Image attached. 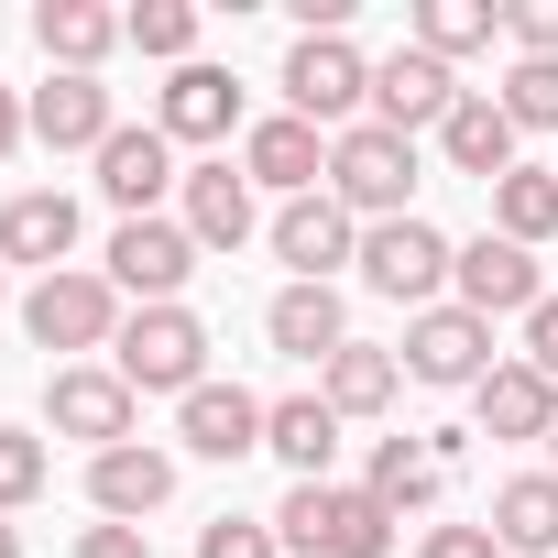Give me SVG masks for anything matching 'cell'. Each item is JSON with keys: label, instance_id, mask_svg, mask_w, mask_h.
<instances>
[{"label": "cell", "instance_id": "cell-1", "mask_svg": "<svg viewBox=\"0 0 558 558\" xmlns=\"http://www.w3.org/2000/svg\"><path fill=\"white\" fill-rule=\"evenodd\" d=\"M274 536H286V558H395L405 525H395L362 482H286Z\"/></svg>", "mask_w": 558, "mask_h": 558}, {"label": "cell", "instance_id": "cell-2", "mask_svg": "<svg viewBox=\"0 0 558 558\" xmlns=\"http://www.w3.org/2000/svg\"><path fill=\"white\" fill-rule=\"evenodd\" d=\"M121 286H110V274L99 263H66V274H34V286H23V340L34 351H66V362H88V351H110L121 340Z\"/></svg>", "mask_w": 558, "mask_h": 558}, {"label": "cell", "instance_id": "cell-3", "mask_svg": "<svg viewBox=\"0 0 558 558\" xmlns=\"http://www.w3.org/2000/svg\"><path fill=\"white\" fill-rule=\"evenodd\" d=\"M329 197L373 230V219H416V143L384 132V121H351L329 132Z\"/></svg>", "mask_w": 558, "mask_h": 558}, {"label": "cell", "instance_id": "cell-4", "mask_svg": "<svg viewBox=\"0 0 558 558\" xmlns=\"http://www.w3.org/2000/svg\"><path fill=\"white\" fill-rule=\"evenodd\" d=\"M110 373L132 384V395H197L208 384V318L197 307H132L121 318V340H110Z\"/></svg>", "mask_w": 558, "mask_h": 558}, {"label": "cell", "instance_id": "cell-5", "mask_svg": "<svg viewBox=\"0 0 558 558\" xmlns=\"http://www.w3.org/2000/svg\"><path fill=\"white\" fill-rule=\"evenodd\" d=\"M286 110L296 121H318V132H351V121H373V56L351 45V34H296L286 45Z\"/></svg>", "mask_w": 558, "mask_h": 558}, {"label": "cell", "instance_id": "cell-6", "mask_svg": "<svg viewBox=\"0 0 558 558\" xmlns=\"http://www.w3.org/2000/svg\"><path fill=\"white\" fill-rule=\"evenodd\" d=\"M449 263H460V241H449L438 219H373L351 274H362L373 296H395V307L416 318V307H449Z\"/></svg>", "mask_w": 558, "mask_h": 558}, {"label": "cell", "instance_id": "cell-7", "mask_svg": "<svg viewBox=\"0 0 558 558\" xmlns=\"http://www.w3.org/2000/svg\"><path fill=\"white\" fill-rule=\"evenodd\" d=\"M45 438H77L88 460H99V449H132V438H143V395H132L110 362H56V373H45Z\"/></svg>", "mask_w": 558, "mask_h": 558}, {"label": "cell", "instance_id": "cell-8", "mask_svg": "<svg viewBox=\"0 0 558 558\" xmlns=\"http://www.w3.org/2000/svg\"><path fill=\"white\" fill-rule=\"evenodd\" d=\"M197 263H208V252L186 241V219H121L110 252H99V274L121 286V307H186Z\"/></svg>", "mask_w": 558, "mask_h": 558}, {"label": "cell", "instance_id": "cell-9", "mask_svg": "<svg viewBox=\"0 0 558 558\" xmlns=\"http://www.w3.org/2000/svg\"><path fill=\"white\" fill-rule=\"evenodd\" d=\"M263 241H274V263H286V286H340V263H362V219L318 186V197H286L263 219Z\"/></svg>", "mask_w": 558, "mask_h": 558}, {"label": "cell", "instance_id": "cell-10", "mask_svg": "<svg viewBox=\"0 0 558 558\" xmlns=\"http://www.w3.org/2000/svg\"><path fill=\"white\" fill-rule=\"evenodd\" d=\"M395 362H405V384L471 395V384H482L504 351H493V318H471V307L449 296V307H416V318H405V351H395Z\"/></svg>", "mask_w": 558, "mask_h": 558}, {"label": "cell", "instance_id": "cell-11", "mask_svg": "<svg viewBox=\"0 0 558 558\" xmlns=\"http://www.w3.org/2000/svg\"><path fill=\"white\" fill-rule=\"evenodd\" d=\"M460 99H471V88H460V66H438L427 45H395V56L373 66V121H384V132H405V143H416V132L438 143V121H449Z\"/></svg>", "mask_w": 558, "mask_h": 558}, {"label": "cell", "instance_id": "cell-12", "mask_svg": "<svg viewBox=\"0 0 558 558\" xmlns=\"http://www.w3.org/2000/svg\"><path fill=\"white\" fill-rule=\"evenodd\" d=\"M241 175L286 208V197H318L329 186V132L318 121H296V110H263L252 132H241Z\"/></svg>", "mask_w": 558, "mask_h": 558}, {"label": "cell", "instance_id": "cell-13", "mask_svg": "<svg viewBox=\"0 0 558 558\" xmlns=\"http://www.w3.org/2000/svg\"><path fill=\"white\" fill-rule=\"evenodd\" d=\"M175 186H186V165H175V143H165L154 121H121V132L99 143V197H110L121 219H165Z\"/></svg>", "mask_w": 558, "mask_h": 558}, {"label": "cell", "instance_id": "cell-14", "mask_svg": "<svg viewBox=\"0 0 558 558\" xmlns=\"http://www.w3.org/2000/svg\"><path fill=\"white\" fill-rule=\"evenodd\" d=\"M449 296H460L471 318H525V307L547 296V274H536V252H525V241L482 230V241H460V263H449Z\"/></svg>", "mask_w": 558, "mask_h": 558}, {"label": "cell", "instance_id": "cell-15", "mask_svg": "<svg viewBox=\"0 0 558 558\" xmlns=\"http://www.w3.org/2000/svg\"><path fill=\"white\" fill-rule=\"evenodd\" d=\"M263 186L230 165V154H208V165H186V186H175V219H186V241L197 252H241L252 230H263V208H252Z\"/></svg>", "mask_w": 558, "mask_h": 558}, {"label": "cell", "instance_id": "cell-16", "mask_svg": "<svg viewBox=\"0 0 558 558\" xmlns=\"http://www.w3.org/2000/svg\"><path fill=\"white\" fill-rule=\"evenodd\" d=\"M263 416H274V405H263L252 384H219V373H208V384L175 405V449H186V460H252V449H263Z\"/></svg>", "mask_w": 558, "mask_h": 558}, {"label": "cell", "instance_id": "cell-17", "mask_svg": "<svg viewBox=\"0 0 558 558\" xmlns=\"http://www.w3.org/2000/svg\"><path fill=\"white\" fill-rule=\"evenodd\" d=\"M165 504H175V449L132 438V449H99V460H88V514H99V525H143V514H165Z\"/></svg>", "mask_w": 558, "mask_h": 558}, {"label": "cell", "instance_id": "cell-18", "mask_svg": "<svg viewBox=\"0 0 558 558\" xmlns=\"http://www.w3.org/2000/svg\"><path fill=\"white\" fill-rule=\"evenodd\" d=\"M34 45L56 77H99L132 45V12H110V0H34Z\"/></svg>", "mask_w": 558, "mask_h": 558}, {"label": "cell", "instance_id": "cell-19", "mask_svg": "<svg viewBox=\"0 0 558 558\" xmlns=\"http://www.w3.org/2000/svg\"><path fill=\"white\" fill-rule=\"evenodd\" d=\"M154 132H165V143H230V132H252V121H241V77L208 66V56L175 66L165 99H154Z\"/></svg>", "mask_w": 558, "mask_h": 558}, {"label": "cell", "instance_id": "cell-20", "mask_svg": "<svg viewBox=\"0 0 558 558\" xmlns=\"http://www.w3.org/2000/svg\"><path fill=\"white\" fill-rule=\"evenodd\" d=\"M23 110H34V143H45V154H88V165H99V143L121 132V99H110L99 77H56V66H45V88H34Z\"/></svg>", "mask_w": 558, "mask_h": 558}, {"label": "cell", "instance_id": "cell-21", "mask_svg": "<svg viewBox=\"0 0 558 558\" xmlns=\"http://www.w3.org/2000/svg\"><path fill=\"white\" fill-rule=\"evenodd\" d=\"M514 143H525V132H514V110H504L493 88H471V99L438 121V165H449V175H471V186H504V175L525 165Z\"/></svg>", "mask_w": 558, "mask_h": 558}, {"label": "cell", "instance_id": "cell-22", "mask_svg": "<svg viewBox=\"0 0 558 558\" xmlns=\"http://www.w3.org/2000/svg\"><path fill=\"white\" fill-rule=\"evenodd\" d=\"M66 252H77V197H66V186H23V197H0V263L66 274Z\"/></svg>", "mask_w": 558, "mask_h": 558}, {"label": "cell", "instance_id": "cell-23", "mask_svg": "<svg viewBox=\"0 0 558 558\" xmlns=\"http://www.w3.org/2000/svg\"><path fill=\"white\" fill-rule=\"evenodd\" d=\"M471 427H482V438H547V427H558V384H547L536 362H493V373L471 384Z\"/></svg>", "mask_w": 558, "mask_h": 558}, {"label": "cell", "instance_id": "cell-24", "mask_svg": "<svg viewBox=\"0 0 558 558\" xmlns=\"http://www.w3.org/2000/svg\"><path fill=\"white\" fill-rule=\"evenodd\" d=\"M263 340L286 351V362H329V351H351V307H340V286H274Z\"/></svg>", "mask_w": 558, "mask_h": 558}, {"label": "cell", "instance_id": "cell-25", "mask_svg": "<svg viewBox=\"0 0 558 558\" xmlns=\"http://www.w3.org/2000/svg\"><path fill=\"white\" fill-rule=\"evenodd\" d=\"M362 493H373V504L405 525V514H438V504H449V471H438V449H427V438H373Z\"/></svg>", "mask_w": 558, "mask_h": 558}, {"label": "cell", "instance_id": "cell-26", "mask_svg": "<svg viewBox=\"0 0 558 558\" xmlns=\"http://www.w3.org/2000/svg\"><path fill=\"white\" fill-rule=\"evenodd\" d=\"M263 449L286 460L296 482H340V471H329V460H340V405H329V395H274Z\"/></svg>", "mask_w": 558, "mask_h": 558}, {"label": "cell", "instance_id": "cell-27", "mask_svg": "<svg viewBox=\"0 0 558 558\" xmlns=\"http://www.w3.org/2000/svg\"><path fill=\"white\" fill-rule=\"evenodd\" d=\"M318 395L340 405V427H351V416H395V395H405V362H395L384 340H351V351H329V362H318Z\"/></svg>", "mask_w": 558, "mask_h": 558}, {"label": "cell", "instance_id": "cell-28", "mask_svg": "<svg viewBox=\"0 0 558 558\" xmlns=\"http://www.w3.org/2000/svg\"><path fill=\"white\" fill-rule=\"evenodd\" d=\"M482 525L504 536V558H558V471L493 482V514H482Z\"/></svg>", "mask_w": 558, "mask_h": 558}, {"label": "cell", "instance_id": "cell-29", "mask_svg": "<svg viewBox=\"0 0 558 558\" xmlns=\"http://www.w3.org/2000/svg\"><path fill=\"white\" fill-rule=\"evenodd\" d=\"M493 34H504V0H416V23H405V45H427L438 66L482 56Z\"/></svg>", "mask_w": 558, "mask_h": 558}, {"label": "cell", "instance_id": "cell-30", "mask_svg": "<svg viewBox=\"0 0 558 558\" xmlns=\"http://www.w3.org/2000/svg\"><path fill=\"white\" fill-rule=\"evenodd\" d=\"M493 230H504V241H525V252H536V241H558V165H514V175L493 186Z\"/></svg>", "mask_w": 558, "mask_h": 558}, {"label": "cell", "instance_id": "cell-31", "mask_svg": "<svg viewBox=\"0 0 558 558\" xmlns=\"http://www.w3.org/2000/svg\"><path fill=\"white\" fill-rule=\"evenodd\" d=\"M132 56L197 66V0H143V12H132Z\"/></svg>", "mask_w": 558, "mask_h": 558}, {"label": "cell", "instance_id": "cell-32", "mask_svg": "<svg viewBox=\"0 0 558 558\" xmlns=\"http://www.w3.org/2000/svg\"><path fill=\"white\" fill-rule=\"evenodd\" d=\"M493 99L514 110V132H558V56H514Z\"/></svg>", "mask_w": 558, "mask_h": 558}, {"label": "cell", "instance_id": "cell-33", "mask_svg": "<svg viewBox=\"0 0 558 558\" xmlns=\"http://www.w3.org/2000/svg\"><path fill=\"white\" fill-rule=\"evenodd\" d=\"M45 482H56V449H45V427H0V514H23Z\"/></svg>", "mask_w": 558, "mask_h": 558}, {"label": "cell", "instance_id": "cell-34", "mask_svg": "<svg viewBox=\"0 0 558 558\" xmlns=\"http://www.w3.org/2000/svg\"><path fill=\"white\" fill-rule=\"evenodd\" d=\"M197 558H286V536H274V514H208Z\"/></svg>", "mask_w": 558, "mask_h": 558}, {"label": "cell", "instance_id": "cell-35", "mask_svg": "<svg viewBox=\"0 0 558 558\" xmlns=\"http://www.w3.org/2000/svg\"><path fill=\"white\" fill-rule=\"evenodd\" d=\"M504 45H514V56H558V0H514V12H504Z\"/></svg>", "mask_w": 558, "mask_h": 558}, {"label": "cell", "instance_id": "cell-36", "mask_svg": "<svg viewBox=\"0 0 558 558\" xmlns=\"http://www.w3.org/2000/svg\"><path fill=\"white\" fill-rule=\"evenodd\" d=\"M416 558H504L493 525H416Z\"/></svg>", "mask_w": 558, "mask_h": 558}, {"label": "cell", "instance_id": "cell-37", "mask_svg": "<svg viewBox=\"0 0 558 558\" xmlns=\"http://www.w3.org/2000/svg\"><path fill=\"white\" fill-rule=\"evenodd\" d=\"M514 362H536V373L558 384V296H536V307H525V351H514Z\"/></svg>", "mask_w": 558, "mask_h": 558}, {"label": "cell", "instance_id": "cell-38", "mask_svg": "<svg viewBox=\"0 0 558 558\" xmlns=\"http://www.w3.org/2000/svg\"><path fill=\"white\" fill-rule=\"evenodd\" d=\"M77 558H154L143 525H77Z\"/></svg>", "mask_w": 558, "mask_h": 558}, {"label": "cell", "instance_id": "cell-39", "mask_svg": "<svg viewBox=\"0 0 558 558\" xmlns=\"http://www.w3.org/2000/svg\"><path fill=\"white\" fill-rule=\"evenodd\" d=\"M23 143H34V110H23V99H12V88H0V165H12V154H23Z\"/></svg>", "mask_w": 558, "mask_h": 558}, {"label": "cell", "instance_id": "cell-40", "mask_svg": "<svg viewBox=\"0 0 558 558\" xmlns=\"http://www.w3.org/2000/svg\"><path fill=\"white\" fill-rule=\"evenodd\" d=\"M0 558H23V525H12V514H0Z\"/></svg>", "mask_w": 558, "mask_h": 558}, {"label": "cell", "instance_id": "cell-41", "mask_svg": "<svg viewBox=\"0 0 558 558\" xmlns=\"http://www.w3.org/2000/svg\"><path fill=\"white\" fill-rule=\"evenodd\" d=\"M0 307H12V263H0Z\"/></svg>", "mask_w": 558, "mask_h": 558}, {"label": "cell", "instance_id": "cell-42", "mask_svg": "<svg viewBox=\"0 0 558 558\" xmlns=\"http://www.w3.org/2000/svg\"><path fill=\"white\" fill-rule=\"evenodd\" d=\"M547 471H558V427H547Z\"/></svg>", "mask_w": 558, "mask_h": 558}]
</instances>
